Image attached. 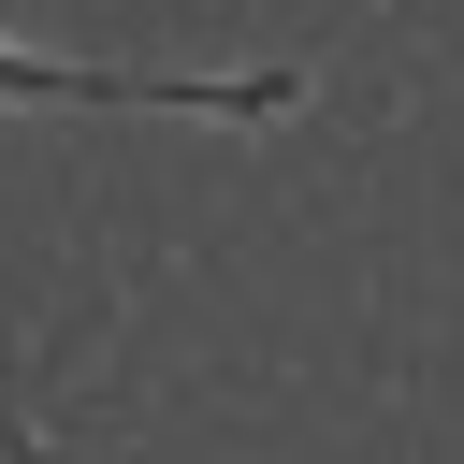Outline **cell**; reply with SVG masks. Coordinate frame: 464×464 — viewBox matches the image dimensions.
<instances>
[{"instance_id":"cell-2","label":"cell","mask_w":464,"mask_h":464,"mask_svg":"<svg viewBox=\"0 0 464 464\" xmlns=\"http://www.w3.org/2000/svg\"><path fill=\"white\" fill-rule=\"evenodd\" d=\"M0 464H44V435H29V420H0Z\"/></svg>"},{"instance_id":"cell-1","label":"cell","mask_w":464,"mask_h":464,"mask_svg":"<svg viewBox=\"0 0 464 464\" xmlns=\"http://www.w3.org/2000/svg\"><path fill=\"white\" fill-rule=\"evenodd\" d=\"M0 102H145V116H290L304 72H87V58H29L0 44Z\"/></svg>"}]
</instances>
